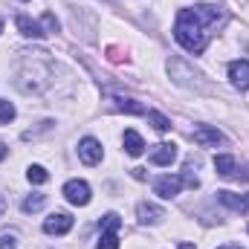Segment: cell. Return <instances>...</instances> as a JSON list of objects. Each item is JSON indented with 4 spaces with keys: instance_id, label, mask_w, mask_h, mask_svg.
<instances>
[{
    "instance_id": "obj_1",
    "label": "cell",
    "mask_w": 249,
    "mask_h": 249,
    "mask_svg": "<svg viewBox=\"0 0 249 249\" xmlns=\"http://www.w3.org/2000/svg\"><path fill=\"white\" fill-rule=\"evenodd\" d=\"M220 9L217 6H209V3H200V6H191L183 9L177 15V23H174V38L180 41V47L200 55L209 44V35H212V26L220 23Z\"/></svg>"
},
{
    "instance_id": "obj_2",
    "label": "cell",
    "mask_w": 249,
    "mask_h": 249,
    "mask_svg": "<svg viewBox=\"0 0 249 249\" xmlns=\"http://www.w3.org/2000/svg\"><path fill=\"white\" fill-rule=\"evenodd\" d=\"M119 229H122V217L116 212H107L102 217V238H99L96 249H119V235H116Z\"/></svg>"
},
{
    "instance_id": "obj_3",
    "label": "cell",
    "mask_w": 249,
    "mask_h": 249,
    "mask_svg": "<svg viewBox=\"0 0 249 249\" xmlns=\"http://www.w3.org/2000/svg\"><path fill=\"white\" fill-rule=\"evenodd\" d=\"M78 157H81V162H84V165H99V162H102V157H105L102 142H99V139H93V136H84V139L78 142Z\"/></svg>"
},
{
    "instance_id": "obj_4",
    "label": "cell",
    "mask_w": 249,
    "mask_h": 249,
    "mask_svg": "<svg viewBox=\"0 0 249 249\" xmlns=\"http://www.w3.org/2000/svg\"><path fill=\"white\" fill-rule=\"evenodd\" d=\"M191 139L200 148H217V145H223V133L217 127H212V124H197L194 133H191Z\"/></svg>"
},
{
    "instance_id": "obj_5",
    "label": "cell",
    "mask_w": 249,
    "mask_h": 249,
    "mask_svg": "<svg viewBox=\"0 0 249 249\" xmlns=\"http://www.w3.org/2000/svg\"><path fill=\"white\" fill-rule=\"evenodd\" d=\"M64 197H67V203H72V206H87V203H90V186H87L84 180H70V183L64 186Z\"/></svg>"
},
{
    "instance_id": "obj_6",
    "label": "cell",
    "mask_w": 249,
    "mask_h": 249,
    "mask_svg": "<svg viewBox=\"0 0 249 249\" xmlns=\"http://www.w3.org/2000/svg\"><path fill=\"white\" fill-rule=\"evenodd\" d=\"M148 160H151L154 165H171V162L177 160V145H174V142H160V145L151 148Z\"/></svg>"
},
{
    "instance_id": "obj_7",
    "label": "cell",
    "mask_w": 249,
    "mask_h": 249,
    "mask_svg": "<svg viewBox=\"0 0 249 249\" xmlns=\"http://www.w3.org/2000/svg\"><path fill=\"white\" fill-rule=\"evenodd\" d=\"M70 229H72V217L67 212H55V214H50L44 220V232L47 235H67Z\"/></svg>"
},
{
    "instance_id": "obj_8",
    "label": "cell",
    "mask_w": 249,
    "mask_h": 249,
    "mask_svg": "<svg viewBox=\"0 0 249 249\" xmlns=\"http://www.w3.org/2000/svg\"><path fill=\"white\" fill-rule=\"evenodd\" d=\"M180 188H183V177H174V174H165V177H160V180L154 183V191H157L162 200L177 197V194H180Z\"/></svg>"
},
{
    "instance_id": "obj_9",
    "label": "cell",
    "mask_w": 249,
    "mask_h": 249,
    "mask_svg": "<svg viewBox=\"0 0 249 249\" xmlns=\"http://www.w3.org/2000/svg\"><path fill=\"white\" fill-rule=\"evenodd\" d=\"M229 78L238 90H249V61H232L229 64Z\"/></svg>"
},
{
    "instance_id": "obj_10",
    "label": "cell",
    "mask_w": 249,
    "mask_h": 249,
    "mask_svg": "<svg viewBox=\"0 0 249 249\" xmlns=\"http://www.w3.org/2000/svg\"><path fill=\"white\" fill-rule=\"evenodd\" d=\"M217 200L223 203V206H229V209H235V212H249V194H232V191H217Z\"/></svg>"
},
{
    "instance_id": "obj_11",
    "label": "cell",
    "mask_w": 249,
    "mask_h": 249,
    "mask_svg": "<svg viewBox=\"0 0 249 249\" xmlns=\"http://www.w3.org/2000/svg\"><path fill=\"white\" fill-rule=\"evenodd\" d=\"M18 29H20V35L23 38H44L47 32H44V26L38 23V20H32V18H26V15H18Z\"/></svg>"
},
{
    "instance_id": "obj_12",
    "label": "cell",
    "mask_w": 249,
    "mask_h": 249,
    "mask_svg": "<svg viewBox=\"0 0 249 249\" xmlns=\"http://www.w3.org/2000/svg\"><path fill=\"white\" fill-rule=\"evenodd\" d=\"M136 214H139V223H160L165 217V212L160 206H154V203H139Z\"/></svg>"
},
{
    "instance_id": "obj_13",
    "label": "cell",
    "mask_w": 249,
    "mask_h": 249,
    "mask_svg": "<svg viewBox=\"0 0 249 249\" xmlns=\"http://www.w3.org/2000/svg\"><path fill=\"white\" fill-rule=\"evenodd\" d=\"M122 142H124V151H127L130 157H139V154L145 151V142H142V136H139L136 130H124Z\"/></svg>"
},
{
    "instance_id": "obj_14",
    "label": "cell",
    "mask_w": 249,
    "mask_h": 249,
    "mask_svg": "<svg viewBox=\"0 0 249 249\" xmlns=\"http://www.w3.org/2000/svg\"><path fill=\"white\" fill-rule=\"evenodd\" d=\"M113 102H116V110H122V113H133V116H145V113H148V110H145V105H139L136 99H124V96H116Z\"/></svg>"
},
{
    "instance_id": "obj_15",
    "label": "cell",
    "mask_w": 249,
    "mask_h": 249,
    "mask_svg": "<svg viewBox=\"0 0 249 249\" xmlns=\"http://www.w3.org/2000/svg\"><path fill=\"white\" fill-rule=\"evenodd\" d=\"M214 168H217V174H220V177H235V171H238L235 157H229V154L214 157Z\"/></svg>"
},
{
    "instance_id": "obj_16",
    "label": "cell",
    "mask_w": 249,
    "mask_h": 249,
    "mask_svg": "<svg viewBox=\"0 0 249 249\" xmlns=\"http://www.w3.org/2000/svg\"><path fill=\"white\" fill-rule=\"evenodd\" d=\"M26 180L35 183V186H44V183L50 180V174H47L44 165H29V168H26Z\"/></svg>"
},
{
    "instance_id": "obj_17",
    "label": "cell",
    "mask_w": 249,
    "mask_h": 249,
    "mask_svg": "<svg viewBox=\"0 0 249 249\" xmlns=\"http://www.w3.org/2000/svg\"><path fill=\"white\" fill-rule=\"evenodd\" d=\"M44 203H47V197L44 194H29L23 203H20V209L26 212V214H32V212H38V209H44Z\"/></svg>"
},
{
    "instance_id": "obj_18",
    "label": "cell",
    "mask_w": 249,
    "mask_h": 249,
    "mask_svg": "<svg viewBox=\"0 0 249 249\" xmlns=\"http://www.w3.org/2000/svg\"><path fill=\"white\" fill-rule=\"evenodd\" d=\"M145 116L151 119V124H154V127H157L160 133H165V130L171 127V119H165V116H162V113H157V110H148Z\"/></svg>"
},
{
    "instance_id": "obj_19",
    "label": "cell",
    "mask_w": 249,
    "mask_h": 249,
    "mask_svg": "<svg viewBox=\"0 0 249 249\" xmlns=\"http://www.w3.org/2000/svg\"><path fill=\"white\" fill-rule=\"evenodd\" d=\"M41 26H44V32H47V35H50V32H58V18H55L53 12H44Z\"/></svg>"
},
{
    "instance_id": "obj_20",
    "label": "cell",
    "mask_w": 249,
    "mask_h": 249,
    "mask_svg": "<svg viewBox=\"0 0 249 249\" xmlns=\"http://www.w3.org/2000/svg\"><path fill=\"white\" fill-rule=\"evenodd\" d=\"M12 119H15V105H12V102H3V99H0V122L9 124Z\"/></svg>"
},
{
    "instance_id": "obj_21",
    "label": "cell",
    "mask_w": 249,
    "mask_h": 249,
    "mask_svg": "<svg viewBox=\"0 0 249 249\" xmlns=\"http://www.w3.org/2000/svg\"><path fill=\"white\" fill-rule=\"evenodd\" d=\"M0 249H18V235L15 232H3L0 235Z\"/></svg>"
},
{
    "instance_id": "obj_22",
    "label": "cell",
    "mask_w": 249,
    "mask_h": 249,
    "mask_svg": "<svg viewBox=\"0 0 249 249\" xmlns=\"http://www.w3.org/2000/svg\"><path fill=\"white\" fill-rule=\"evenodd\" d=\"M6 154H9V148H6V145H3V142H0V160H3V157H6Z\"/></svg>"
},
{
    "instance_id": "obj_23",
    "label": "cell",
    "mask_w": 249,
    "mask_h": 249,
    "mask_svg": "<svg viewBox=\"0 0 249 249\" xmlns=\"http://www.w3.org/2000/svg\"><path fill=\"white\" fill-rule=\"evenodd\" d=\"M3 212H6V197L0 194V214H3Z\"/></svg>"
},
{
    "instance_id": "obj_24",
    "label": "cell",
    "mask_w": 249,
    "mask_h": 249,
    "mask_svg": "<svg viewBox=\"0 0 249 249\" xmlns=\"http://www.w3.org/2000/svg\"><path fill=\"white\" fill-rule=\"evenodd\" d=\"M180 249H194V244H188V241H183V244H180Z\"/></svg>"
},
{
    "instance_id": "obj_25",
    "label": "cell",
    "mask_w": 249,
    "mask_h": 249,
    "mask_svg": "<svg viewBox=\"0 0 249 249\" xmlns=\"http://www.w3.org/2000/svg\"><path fill=\"white\" fill-rule=\"evenodd\" d=\"M241 177H244V180H249V165L244 168V171H241Z\"/></svg>"
},
{
    "instance_id": "obj_26",
    "label": "cell",
    "mask_w": 249,
    "mask_h": 249,
    "mask_svg": "<svg viewBox=\"0 0 249 249\" xmlns=\"http://www.w3.org/2000/svg\"><path fill=\"white\" fill-rule=\"evenodd\" d=\"M217 249H241V247H235V244H226V247H217Z\"/></svg>"
},
{
    "instance_id": "obj_27",
    "label": "cell",
    "mask_w": 249,
    "mask_h": 249,
    "mask_svg": "<svg viewBox=\"0 0 249 249\" xmlns=\"http://www.w3.org/2000/svg\"><path fill=\"white\" fill-rule=\"evenodd\" d=\"M0 32H3V20H0Z\"/></svg>"
}]
</instances>
